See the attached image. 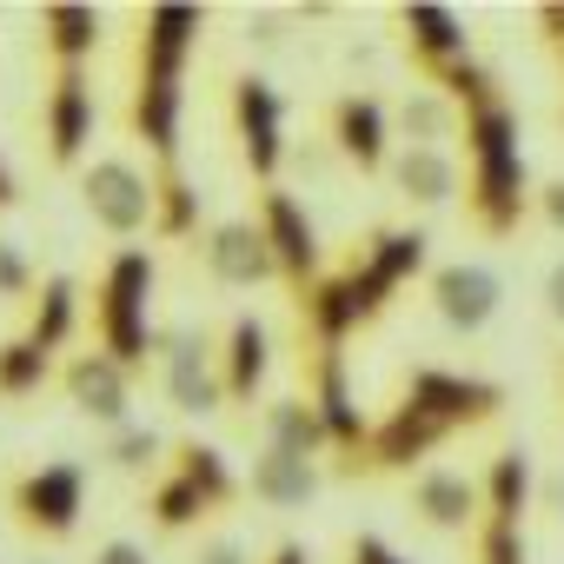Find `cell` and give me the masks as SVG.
<instances>
[{
  "instance_id": "obj_1",
  "label": "cell",
  "mask_w": 564,
  "mask_h": 564,
  "mask_svg": "<svg viewBox=\"0 0 564 564\" xmlns=\"http://www.w3.org/2000/svg\"><path fill=\"white\" fill-rule=\"evenodd\" d=\"M538 206L524 153H518V107L498 100L485 113H465V213L485 239H511L524 213Z\"/></svg>"
},
{
  "instance_id": "obj_2",
  "label": "cell",
  "mask_w": 564,
  "mask_h": 564,
  "mask_svg": "<svg viewBox=\"0 0 564 564\" xmlns=\"http://www.w3.org/2000/svg\"><path fill=\"white\" fill-rule=\"evenodd\" d=\"M153 279H160V272H153V252L127 246V252L107 259L100 293H94V339H100V352L120 359L127 372H140V366L153 359V346H160V326L147 319Z\"/></svg>"
},
{
  "instance_id": "obj_3",
  "label": "cell",
  "mask_w": 564,
  "mask_h": 564,
  "mask_svg": "<svg viewBox=\"0 0 564 564\" xmlns=\"http://www.w3.org/2000/svg\"><path fill=\"white\" fill-rule=\"evenodd\" d=\"M186 61L193 54H166V47H140V74H133V140H147V153L160 166H180V113H186Z\"/></svg>"
},
{
  "instance_id": "obj_4",
  "label": "cell",
  "mask_w": 564,
  "mask_h": 564,
  "mask_svg": "<svg viewBox=\"0 0 564 564\" xmlns=\"http://www.w3.org/2000/svg\"><path fill=\"white\" fill-rule=\"evenodd\" d=\"M80 206L113 239L153 232V173H140L133 160H87L80 166Z\"/></svg>"
},
{
  "instance_id": "obj_5",
  "label": "cell",
  "mask_w": 564,
  "mask_h": 564,
  "mask_svg": "<svg viewBox=\"0 0 564 564\" xmlns=\"http://www.w3.org/2000/svg\"><path fill=\"white\" fill-rule=\"evenodd\" d=\"M232 133L246 153V173L259 186H279V166H286V100L265 74H239L232 80Z\"/></svg>"
},
{
  "instance_id": "obj_6",
  "label": "cell",
  "mask_w": 564,
  "mask_h": 564,
  "mask_svg": "<svg viewBox=\"0 0 564 564\" xmlns=\"http://www.w3.org/2000/svg\"><path fill=\"white\" fill-rule=\"evenodd\" d=\"M8 511L21 518V531L41 538H74L80 511H87V471L80 465H34L8 485Z\"/></svg>"
},
{
  "instance_id": "obj_7",
  "label": "cell",
  "mask_w": 564,
  "mask_h": 564,
  "mask_svg": "<svg viewBox=\"0 0 564 564\" xmlns=\"http://www.w3.org/2000/svg\"><path fill=\"white\" fill-rule=\"evenodd\" d=\"M259 226H265V246H272V259H279V279L293 286V300L313 286V279H326L319 226H313V213H306L286 186H265V193H259Z\"/></svg>"
},
{
  "instance_id": "obj_8",
  "label": "cell",
  "mask_w": 564,
  "mask_h": 564,
  "mask_svg": "<svg viewBox=\"0 0 564 564\" xmlns=\"http://www.w3.org/2000/svg\"><path fill=\"white\" fill-rule=\"evenodd\" d=\"M405 405H419L445 432H465V425H491L505 412V386L498 379H471V372H445V366H412Z\"/></svg>"
},
{
  "instance_id": "obj_9",
  "label": "cell",
  "mask_w": 564,
  "mask_h": 564,
  "mask_svg": "<svg viewBox=\"0 0 564 564\" xmlns=\"http://www.w3.org/2000/svg\"><path fill=\"white\" fill-rule=\"evenodd\" d=\"M425 259H432V239H425L419 226H379V232H372V246L352 259L359 300H366V319H379V313L392 306V293H399V286H412V279L425 272Z\"/></svg>"
},
{
  "instance_id": "obj_10",
  "label": "cell",
  "mask_w": 564,
  "mask_h": 564,
  "mask_svg": "<svg viewBox=\"0 0 564 564\" xmlns=\"http://www.w3.org/2000/svg\"><path fill=\"white\" fill-rule=\"evenodd\" d=\"M425 300H432V313H438V326L445 333H485L491 319H498V300H505V279L491 272V265H478V259H452V265H438L432 279H425Z\"/></svg>"
},
{
  "instance_id": "obj_11",
  "label": "cell",
  "mask_w": 564,
  "mask_h": 564,
  "mask_svg": "<svg viewBox=\"0 0 564 564\" xmlns=\"http://www.w3.org/2000/svg\"><path fill=\"white\" fill-rule=\"evenodd\" d=\"M306 399L319 405V419H326V432H333V452L346 458L339 471H346V478L366 471V458H372V425H366V412H359V399H352L346 352H313V392H306Z\"/></svg>"
},
{
  "instance_id": "obj_12",
  "label": "cell",
  "mask_w": 564,
  "mask_h": 564,
  "mask_svg": "<svg viewBox=\"0 0 564 564\" xmlns=\"http://www.w3.org/2000/svg\"><path fill=\"white\" fill-rule=\"evenodd\" d=\"M61 392H67V405H74L80 419H94V425H107V432L133 425V372H127L120 359H107L100 346H94V352H74V359L61 366Z\"/></svg>"
},
{
  "instance_id": "obj_13",
  "label": "cell",
  "mask_w": 564,
  "mask_h": 564,
  "mask_svg": "<svg viewBox=\"0 0 564 564\" xmlns=\"http://www.w3.org/2000/svg\"><path fill=\"white\" fill-rule=\"evenodd\" d=\"M293 306H300V333L313 339V352H346V339L372 326V319H366V300H359L352 265H339V272L313 279V286H306Z\"/></svg>"
},
{
  "instance_id": "obj_14",
  "label": "cell",
  "mask_w": 564,
  "mask_h": 564,
  "mask_svg": "<svg viewBox=\"0 0 564 564\" xmlns=\"http://www.w3.org/2000/svg\"><path fill=\"white\" fill-rule=\"evenodd\" d=\"M199 259H206V272L219 279V286H239V293L272 286V279H279V259H272L259 219H219V226H206Z\"/></svg>"
},
{
  "instance_id": "obj_15",
  "label": "cell",
  "mask_w": 564,
  "mask_h": 564,
  "mask_svg": "<svg viewBox=\"0 0 564 564\" xmlns=\"http://www.w3.org/2000/svg\"><path fill=\"white\" fill-rule=\"evenodd\" d=\"M41 120H47V160L80 173V160H87V140H94V120H100L87 67H61V74H54Z\"/></svg>"
},
{
  "instance_id": "obj_16",
  "label": "cell",
  "mask_w": 564,
  "mask_h": 564,
  "mask_svg": "<svg viewBox=\"0 0 564 564\" xmlns=\"http://www.w3.org/2000/svg\"><path fill=\"white\" fill-rule=\"evenodd\" d=\"M326 140L333 153L352 166V173H386L392 166V113L372 100V94H339L333 113H326Z\"/></svg>"
},
{
  "instance_id": "obj_17",
  "label": "cell",
  "mask_w": 564,
  "mask_h": 564,
  "mask_svg": "<svg viewBox=\"0 0 564 564\" xmlns=\"http://www.w3.org/2000/svg\"><path fill=\"white\" fill-rule=\"evenodd\" d=\"M399 34H405V47H412V61H419L425 80H438L445 67L471 61V28H465V14L438 8V0H412V8H399Z\"/></svg>"
},
{
  "instance_id": "obj_18",
  "label": "cell",
  "mask_w": 564,
  "mask_h": 564,
  "mask_svg": "<svg viewBox=\"0 0 564 564\" xmlns=\"http://www.w3.org/2000/svg\"><path fill=\"white\" fill-rule=\"evenodd\" d=\"M412 518L432 531H471V524H485V485H471L465 471L425 465L412 478Z\"/></svg>"
},
{
  "instance_id": "obj_19",
  "label": "cell",
  "mask_w": 564,
  "mask_h": 564,
  "mask_svg": "<svg viewBox=\"0 0 564 564\" xmlns=\"http://www.w3.org/2000/svg\"><path fill=\"white\" fill-rule=\"evenodd\" d=\"M452 432L438 425V419H425L419 405H392L379 425H372V458H366V471H412L419 458H432L438 445H445Z\"/></svg>"
},
{
  "instance_id": "obj_20",
  "label": "cell",
  "mask_w": 564,
  "mask_h": 564,
  "mask_svg": "<svg viewBox=\"0 0 564 564\" xmlns=\"http://www.w3.org/2000/svg\"><path fill=\"white\" fill-rule=\"evenodd\" d=\"M259 445H272V452H286V458H326L333 452V432H326V419H319V405L306 399V392H286V399H272V405H259Z\"/></svg>"
},
{
  "instance_id": "obj_21",
  "label": "cell",
  "mask_w": 564,
  "mask_h": 564,
  "mask_svg": "<svg viewBox=\"0 0 564 564\" xmlns=\"http://www.w3.org/2000/svg\"><path fill=\"white\" fill-rule=\"evenodd\" d=\"M34 28H41V47L54 54V67H87L100 54V41H107V21H100V8H87V0H47Z\"/></svg>"
},
{
  "instance_id": "obj_22",
  "label": "cell",
  "mask_w": 564,
  "mask_h": 564,
  "mask_svg": "<svg viewBox=\"0 0 564 564\" xmlns=\"http://www.w3.org/2000/svg\"><path fill=\"white\" fill-rule=\"evenodd\" d=\"M265 372H272V333H265L252 313H239V319L226 326V346H219V379H226V399H232V405L259 399Z\"/></svg>"
},
{
  "instance_id": "obj_23",
  "label": "cell",
  "mask_w": 564,
  "mask_h": 564,
  "mask_svg": "<svg viewBox=\"0 0 564 564\" xmlns=\"http://www.w3.org/2000/svg\"><path fill=\"white\" fill-rule=\"evenodd\" d=\"M246 491H252L265 511H300V505L319 498V465L259 445V458H252V471H246Z\"/></svg>"
},
{
  "instance_id": "obj_24",
  "label": "cell",
  "mask_w": 564,
  "mask_h": 564,
  "mask_svg": "<svg viewBox=\"0 0 564 564\" xmlns=\"http://www.w3.org/2000/svg\"><path fill=\"white\" fill-rule=\"evenodd\" d=\"M386 180H392V193H399L405 206H452V193H458V160L438 153V147H399L392 166H386Z\"/></svg>"
},
{
  "instance_id": "obj_25",
  "label": "cell",
  "mask_w": 564,
  "mask_h": 564,
  "mask_svg": "<svg viewBox=\"0 0 564 564\" xmlns=\"http://www.w3.org/2000/svg\"><path fill=\"white\" fill-rule=\"evenodd\" d=\"M74 333H80V279L74 272H47L41 300H34V319H28V339L41 352H61V346H74Z\"/></svg>"
},
{
  "instance_id": "obj_26",
  "label": "cell",
  "mask_w": 564,
  "mask_h": 564,
  "mask_svg": "<svg viewBox=\"0 0 564 564\" xmlns=\"http://www.w3.org/2000/svg\"><path fill=\"white\" fill-rule=\"evenodd\" d=\"M538 505V478H531V452L524 445H505L485 471V518L498 524H518L524 511Z\"/></svg>"
},
{
  "instance_id": "obj_27",
  "label": "cell",
  "mask_w": 564,
  "mask_h": 564,
  "mask_svg": "<svg viewBox=\"0 0 564 564\" xmlns=\"http://www.w3.org/2000/svg\"><path fill=\"white\" fill-rule=\"evenodd\" d=\"M392 120H399L405 147H438V153H445V140H465V113H458L438 87H412Z\"/></svg>"
},
{
  "instance_id": "obj_28",
  "label": "cell",
  "mask_w": 564,
  "mask_h": 564,
  "mask_svg": "<svg viewBox=\"0 0 564 564\" xmlns=\"http://www.w3.org/2000/svg\"><path fill=\"white\" fill-rule=\"evenodd\" d=\"M173 471H180V478L213 505V511H219V505H232V498L246 491V478L226 465V452H219V445H199V438H180V445H173Z\"/></svg>"
},
{
  "instance_id": "obj_29",
  "label": "cell",
  "mask_w": 564,
  "mask_h": 564,
  "mask_svg": "<svg viewBox=\"0 0 564 564\" xmlns=\"http://www.w3.org/2000/svg\"><path fill=\"white\" fill-rule=\"evenodd\" d=\"M153 232L160 239H193L199 232V193L180 166H160L153 173Z\"/></svg>"
},
{
  "instance_id": "obj_30",
  "label": "cell",
  "mask_w": 564,
  "mask_h": 564,
  "mask_svg": "<svg viewBox=\"0 0 564 564\" xmlns=\"http://www.w3.org/2000/svg\"><path fill=\"white\" fill-rule=\"evenodd\" d=\"M160 392H166V405H173L180 419H213V412L232 405L219 366H180V372H160Z\"/></svg>"
},
{
  "instance_id": "obj_31",
  "label": "cell",
  "mask_w": 564,
  "mask_h": 564,
  "mask_svg": "<svg viewBox=\"0 0 564 564\" xmlns=\"http://www.w3.org/2000/svg\"><path fill=\"white\" fill-rule=\"evenodd\" d=\"M47 372H54V352H41L28 333L0 346V399H34L47 386Z\"/></svg>"
},
{
  "instance_id": "obj_32",
  "label": "cell",
  "mask_w": 564,
  "mask_h": 564,
  "mask_svg": "<svg viewBox=\"0 0 564 564\" xmlns=\"http://www.w3.org/2000/svg\"><path fill=\"white\" fill-rule=\"evenodd\" d=\"M425 87H438L458 113H485V107H498V100H505V94H498V74H491L478 54H471V61H458V67H445V74H438V80H425Z\"/></svg>"
},
{
  "instance_id": "obj_33",
  "label": "cell",
  "mask_w": 564,
  "mask_h": 564,
  "mask_svg": "<svg viewBox=\"0 0 564 564\" xmlns=\"http://www.w3.org/2000/svg\"><path fill=\"white\" fill-rule=\"evenodd\" d=\"M160 458H173V445H166V432L160 425H120V432H107V465L113 471H127V478H140V471H153Z\"/></svg>"
},
{
  "instance_id": "obj_34",
  "label": "cell",
  "mask_w": 564,
  "mask_h": 564,
  "mask_svg": "<svg viewBox=\"0 0 564 564\" xmlns=\"http://www.w3.org/2000/svg\"><path fill=\"white\" fill-rule=\"evenodd\" d=\"M147 511H153V524H160V531H193V524H199L213 505H206V498H199V491H193L180 471H166V478L147 491Z\"/></svg>"
},
{
  "instance_id": "obj_35",
  "label": "cell",
  "mask_w": 564,
  "mask_h": 564,
  "mask_svg": "<svg viewBox=\"0 0 564 564\" xmlns=\"http://www.w3.org/2000/svg\"><path fill=\"white\" fill-rule=\"evenodd\" d=\"M478 564H531V551H524V531H518V524H498V518H485V524H478Z\"/></svg>"
},
{
  "instance_id": "obj_36",
  "label": "cell",
  "mask_w": 564,
  "mask_h": 564,
  "mask_svg": "<svg viewBox=\"0 0 564 564\" xmlns=\"http://www.w3.org/2000/svg\"><path fill=\"white\" fill-rule=\"evenodd\" d=\"M41 286H34V265H28V252L14 246V239H0V300H34Z\"/></svg>"
},
{
  "instance_id": "obj_37",
  "label": "cell",
  "mask_w": 564,
  "mask_h": 564,
  "mask_svg": "<svg viewBox=\"0 0 564 564\" xmlns=\"http://www.w3.org/2000/svg\"><path fill=\"white\" fill-rule=\"evenodd\" d=\"M531 28H538L544 61H551V67H557V80H564V0H544V8H531Z\"/></svg>"
},
{
  "instance_id": "obj_38",
  "label": "cell",
  "mask_w": 564,
  "mask_h": 564,
  "mask_svg": "<svg viewBox=\"0 0 564 564\" xmlns=\"http://www.w3.org/2000/svg\"><path fill=\"white\" fill-rule=\"evenodd\" d=\"M193 564H252V551H246L239 538H199Z\"/></svg>"
},
{
  "instance_id": "obj_39",
  "label": "cell",
  "mask_w": 564,
  "mask_h": 564,
  "mask_svg": "<svg viewBox=\"0 0 564 564\" xmlns=\"http://www.w3.org/2000/svg\"><path fill=\"white\" fill-rule=\"evenodd\" d=\"M346 564H405V557H399V551H392L386 538H372V531H359V538L346 544Z\"/></svg>"
},
{
  "instance_id": "obj_40",
  "label": "cell",
  "mask_w": 564,
  "mask_h": 564,
  "mask_svg": "<svg viewBox=\"0 0 564 564\" xmlns=\"http://www.w3.org/2000/svg\"><path fill=\"white\" fill-rule=\"evenodd\" d=\"M538 219H544V226H551V232H564V173H557V180H544V186H538Z\"/></svg>"
},
{
  "instance_id": "obj_41",
  "label": "cell",
  "mask_w": 564,
  "mask_h": 564,
  "mask_svg": "<svg viewBox=\"0 0 564 564\" xmlns=\"http://www.w3.org/2000/svg\"><path fill=\"white\" fill-rule=\"evenodd\" d=\"M544 313H551V326H564V252H557L551 272H544Z\"/></svg>"
},
{
  "instance_id": "obj_42",
  "label": "cell",
  "mask_w": 564,
  "mask_h": 564,
  "mask_svg": "<svg viewBox=\"0 0 564 564\" xmlns=\"http://www.w3.org/2000/svg\"><path fill=\"white\" fill-rule=\"evenodd\" d=\"M538 511H551V518H557V524H564V465H557V471H544V478H538Z\"/></svg>"
},
{
  "instance_id": "obj_43",
  "label": "cell",
  "mask_w": 564,
  "mask_h": 564,
  "mask_svg": "<svg viewBox=\"0 0 564 564\" xmlns=\"http://www.w3.org/2000/svg\"><path fill=\"white\" fill-rule=\"evenodd\" d=\"M94 564H153V557H147L133 538H107V544L94 551Z\"/></svg>"
},
{
  "instance_id": "obj_44",
  "label": "cell",
  "mask_w": 564,
  "mask_h": 564,
  "mask_svg": "<svg viewBox=\"0 0 564 564\" xmlns=\"http://www.w3.org/2000/svg\"><path fill=\"white\" fill-rule=\"evenodd\" d=\"M246 41H259V47H279L286 34H279V14H246Z\"/></svg>"
},
{
  "instance_id": "obj_45",
  "label": "cell",
  "mask_w": 564,
  "mask_h": 564,
  "mask_svg": "<svg viewBox=\"0 0 564 564\" xmlns=\"http://www.w3.org/2000/svg\"><path fill=\"white\" fill-rule=\"evenodd\" d=\"M265 564H313V551H306L300 538H279V544L265 551Z\"/></svg>"
},
{
  "instance_id": "obj_46",
  "label": "cell",
  "mask_w": 564,
  "mask_h": 564,
  "mask_svg": "<svg viewBox=\"0 0 564 564\" xmlns=\"http://www.w3.org/2000/svg\"><path fill=\"white\" fill-rule=\"evenodd\" d=\"M14 199H21V180H14V166H8V160H0V213H8Z\"/></svg>"
},
{
  "instance_id": "obj_47",
  "label": "cell",
  "mask_w": 564,
  "mask_h": 564,
  "mask_svg": "<svg viewBox=\"0 0 564 564\" xmlns=\"http://www.w3.org/2000/svg\"><path fill=\"white\" fill-rule=\"evenodd\" d=\"M28 564H47V557H28Z\"/></svg>"
},
{
  "instance_id": "obj_48",
  "label": "cell",
  "mask_w": 564,
  "mask_h": 564,
  "mask_svg": "<svg viewBox=\"0 0 564 564\" xmlns=\"http://www.w3.org/2000/svg\"><path fill=\"white\" fill-rule=\"evenodd\" d=\"M557 127H564V107H557Z\"/></svg>"
}]
</instances>
